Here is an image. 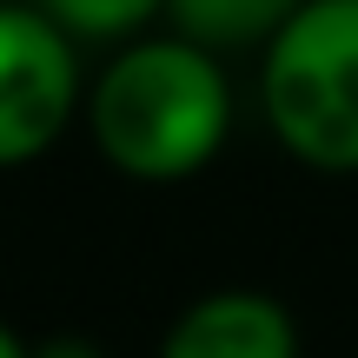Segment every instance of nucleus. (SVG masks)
<instances>
[{
	"mask_svg": "<svg viewBox=\"0 0 358 358\" xmlns=\"http://www.w3.org/2000/svg\"><path fill=\"white\" fill-rule=\"evenodd\" d=\"M159 358H299V332L279 299L259 292H213L179 312Z\"/></svg>",
	"mask_w": 358,
	"mask_h": 358,
	"instance_id": "nucleus-4",
	"label": "nucleus"
},
{
	"mask_svg": "<svg viewBox=\"0 0 358 358\" xmlns=\"http://www.w3.org/2000/svg\"><path fill=\"white\" fill-rule=\"evenodd\" d=\"M166 7L179 34L199 47H252V40H272L306 0H166Z\"/></svg>",
	"mask_w": 358,
	"mask_h": 358,
	"instance_id": "nucleus-5",
	"label": "nucleus"
},
{
	"mask_svg": "<svg viewBox=\"0 0 358 358\" xmlns=\"http://www.w3.org/2000/svg\"><path fill=\"white\" fill-rule=\"evenodd\" d=\"M93 140L133 179H186L219 153L232 127V93L213 47L199 40H133L93 80Z\"/></svg>",
	"mask_w": 358,
	"mask_h": 358,
	"instance_id": "nucleus-1",
	"label": "nucleus"
},
{
	"mask_svg": "<svg viewBox=\"0 0 358 358\" xmlns=\"http://www.w3.org/2000/svg\"><path fill=\"white\" fill-rule=\"evenodd\" d=\"M40 7L80 40H120V34H140L166 0H40Z\"/></svg>",
	"mask_w": 358,
	"mask_h": 358,
	"instance_id": "nucleus-6",
	"label": "nucleus"
},
{
	"mask_svg": "<svg viewBox=\"0 0 358 358\" xmlns=\"http://www.w3.org/2000/svg\"><path fill=\"white\" fill-rule=\"evenodd\" d=\"M0 358H34V352H27V345H20V338H13V332H7V325H0Z\"/></svg>",
	"mask_w": 358,
	"mask_h": 358,
	"instance_id": "nucleus-8",
	"label": "nucleus"
},
{
	"mask_svg": "<svg viewBox=\"0 0 358 358\" xmlns=\"http://www.w3.org/2000/svg\"><path fill=\"white\" fill-rule=\"evenodd\" d=\"M80 66L73 40L47 7L0 0V166L40 159L73 120Z\"/></svg>",
	"mask_w": 358,
	"mask_h": 358,
	"instance_id": "nucleus-3",
	"label": "nucleus"
},
{
	"mask_svg": "<svg viewBox=\"0 0 358 358\" xmlns=\"http://www.w3.org/2000/svg\"><path fill=\"white\" fill-rule=\"evenodd\" d=\"M259 93L306 166L358 173V0H306L272 34Z\"/></svg>",
	"mask_w": 358,
	"mask_h": 358,
	"instance_id": "nucleus-2",
	"label": "nucleus"
},
{
	"mask_svg": "<svg viewBox=\"0 0 358 358\" xmlns=\"http://www.w3.org/2000/svg\"><path fill=\"white\" fill-rule=\"evenodd\" d=\"M34 358H100V352H93L87 338H53V345H40Z\"/></svg>",
	"mask_w": 358,
	"mask_h": 358,
	"instance_id": "nucleus-7",
	"label": "nucleus"
}]
</instances>
